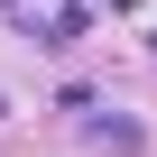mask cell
Instances as JSON below:
<instances>
[{
    "label": "cell",
    "instance_id": "6da1fadb",
    "mask_svg": "<svg viewBox=\"0 0 157 157\" xmlns=\"http://www.w3.org/2000/svg\"><path fill=\"white\" fill-rule=\"evenodd\" d=\"M93 139H102V148H120V157H129V148H139V120H93Z\"/></svg>",
    "mask_w": 157,
    "mask_h": 157
}]
</instances>
